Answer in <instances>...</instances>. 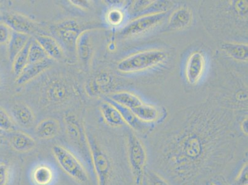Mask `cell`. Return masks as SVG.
I'll list each match as a JSON object with an SVG mask.
<instances>
[{"label":"cell","mask_w":248,"mask_h":185,"mask_svg":"<svg viewBox=\"0 0 248 185\" xmlns=\"http://www.w3.org/2000/svg\"><path fill=\"white\" fill-rule=\"evenodd\" d=\"M52 153L62 170L80 184H85L89 180V173L82 162L71 150L62 145H55Z\"/></svg>","instance_id":"2"},{"label":"cell","mask_w":248,"mask_h":185,"mask_svg":"<svg viewBox=\"0 0 248 185\" xmlns=\"http://www.w3.org/2000/svg\"><path fill=\"white\" fill-rule=\"evenodd\" d=\"M192 21V13L186 8H180L173 13L169 19V28L179 30L186 28Z\"/></svg>","instance_id":"22"},{"label":"cell","mask_w":248,"mask_h":185,"mask_svg":"<svg viewBox=\"0 0 248 185\" xmlns=\"http://www.w3.org/2000/svg\"><path fill=\"white\" fill-rule=\"evenodd\" d=\"M108 23L112 26H118L123 21V13L118 9H112L108 12L107 17Z\"/></svg>","instance_id":"29"},{"label":"cell","mask_w":248,"mask_h":185,"mask_svg":"<svg viewBox=\"0 0 248 185\" xmlns=\"http://www.w3.org/2000/svg\"><path fill=\"white\" fill-rule=\"evenodd\" d=\"M146 182L148 185H170L163 177L154 171H148Z\"/></svg>","instance_id":"31"},{"label":"cell","mask_w":248,"mask_h":185,"mask_svg":"<svg viewBox=\"0 0 248 185\" xmlns=\"http://www.w3.org/2000/svg\"><path fill=\"white\" fill-rule=\"evenodd\" d=\"M222 48L232 58L236 60H248V45L236 44V43H225Z\"/></svg>","instance_id":"25"},{"label":"cell","mask_w":248,"mask_h":185,"mask_svg":"<svg viewBox=\"0 0 248 185\" xmlns=\"http://www.w3.org/2000/svg\"><path fill=\"white\" fill-rule=\"evenodd\" d=\"M241 128L242 132L244 133L246 135H248V119L246 118L244 121L242 122L241 125Z\"/></svg>","instance_id":"36"},{"label":"cell","mask_w":248,"mask_h":185,"mask_svg":"<svg viewBox=\"0 0 248 185\" xmlns=\"http://www.w3.org/2000/svg\"><path fill=\"white\" fill-rule=\"evenodd\" d=\"M128 163L134 176L135 184L140 185L143 182L147 162V154L145 146L138 137L129 135L127 143Z\"/></svg>","instance_id":"4"},{"label":"cell","mask_w":248,"mask_h":185,"mask_svg":"<svg viewBox=\"0 0 248 185\" xmlns=\"http://www.w3.org/2000/svg\"><path fill=\"white\" fill-rule=\"evenodd\" d=\"M248 162L243 165L235 179L236 185H248Z\"/></svg>","instance_id":"33"},{"label":"cell","mask_w":248,"mask_h":185,"mask_svg":"<svg viewBox=\"0 0 248 185\" xmlns=\"http://www.w3.org/2000/svg\"><path fill=\"white\" fill-rule=\"evenodd\" d=\"M0 141H1V135H0Z\"/></svg>","instance_id":"39"},{"label":"cell","mask_w":248,"mask_h":185,"mask_svg":"<svg viewBox=\"0 0 248 185\" xmlns=\"http://www.w3.org/2000/svg\"><path fill=\"white\" fill-rule=\"evenodd\" d=\"M31 178L35 185H51L55 179V172L51 166L41 164L31 170Z\"/></svg>","instance_id":"15"},{"label":"cell","mask_w":248,"mask_h":185,"mask_svg":"<svg viewBox=\"0 0 248 185\" xmlns=\"http://www.w3.org/2000/svg\"><path fill=\"white\" fill-rule=\"evenodd\" d=\"M11 176L10 166L5 162H0V185H8Z\"/></svg>","instance_id":"30"},{"label":"cell","mask_w":248,"mask_h":185,"mask_svg":"<svg viewBox=\"0 0 248 185\" xmlns=\"http://www.w3.org/2000/svg\"><path fill=\"white\" fill-rule=\"evenodd\" d=\"M30 39L29 35L13 31L10 41L8 44L9 60L11 62H13L15 58L24 48Z\"/></svg>","instance_id":"19"},{"label":"cell","mask_w":248,"mask_h":185,"mask_svg":"<svg viewBox=\"0 0 248 185\" xmlns=\"http://www.w3.org/2000/svg\"><path fill=\"white\" fill-rule=\"evenodd\" d=\"M209 185H217V184H216V183H214V182H211L210 184H209Z\"/></svg>","instance_id":"37"},{"label":"cell","mask_w":248,"mask_h":185,"mask_svg":"<svg viewBox=\"0 0 248 185\" xmlns=\"http://www.w3.org/2000/svg\"><path fill=\"white\" fill-rule=\"evenodd\" d=\"M167 58L168 54L161 49L139 52L122 60L117 68L124 73L141 71L161 64Z\"/></svg>","instance_id":"1"},{"label":"cell","mask_w":248,"mask_h":185,"mask_svg":"<svg viewBox=\"0 0 248 185\" xmlns=\"http://www.w3.org/2000/svg\"><path fill=\"white\" fill-rule=\"evenodd\" d=\"M56 35L70 52L76 51V44L83 31L78 22L74 19H67L59 22L54 28Z\"/></svg>","instance_id":"6"},{"label":"cell","mask_w":248,"mask_h":185,"mask_svg":"<svg viewBox=\"0 0 248 185\" xmlns=\"http://www.w3.org/2000/svg\"><path fill=\"white\" fill-rule=\"evenodd\" d=\"M52 64L49 58L42 62L36 63H29L16 79V83L19 85L26 84L37 77L43 72L49 68Z\"/></svg>","instance_id":"10"},{"label":"cell","mask_w":248,"mask_h":185,"mask_svg":"<svg viewBox=\"0 0 248 185\" xmlns=\"http://www.w3.org/2000/svg\"><path fill=\"white\" fill-rule=\"evenodd\" d=\"M110 83V77L107 74H98L90 81L87 86V92L90 96H98L107 90Z\"/></svg>","instance_id":"23"},{"label":"cell","mask_w":248,"mask_h":185,"mask_svg":"<svg viewBox=\"0 0 248 185\" xmlns=\"http://www.w3.org/2000/svg\"><path fill=\"white\" fill-rule=\"evenodd\" d=\"M9 143L11 148L18 153H28L35 148L36 142L30 135L21 131L10 132Z\"/></svg>","instance_id":"12"},{"label":"cell","mask_w":248,"mask_h":185,"mask_svg":"<svg viewBox=\"0 0 248 185\" xmlns=\"http://www.w3.org/2000/svg\"><path fill=\"white\" fill-rule=\"evenodd\" d=\"M90 159L93 165L98 185H109L113 177V163L107 151L93 138L87 136Z\"/></svg>","instance_id":"3"},{"label":"cell","mask_w":248,"mask_h":185,"mask_svg":"<svg viewBox=\"0 0 248 185\" xmlns=\"http://www.w3.org/2000/svg\"><path fill=\"white\" fill-rule=\"evenodd\" d=\"M235 8L241 15H247L248 13V3L246 1L236 2Z\"/></svg>","instance_id":"34"},{"label":"cell","mask_w":248,"mask_h":185,"mask_svg":"<svg viewBox=\"0 0 248 185\" xmlns=\"http://www.w3.org/2000/svg\"><path fill=\"white\" fill-rule=\"evenodd\" d=\"M64 123L67 135L69 139L77 144L78 148L82 149L84 147L90 153L87 135L85 134L84 128L81 125L77 117L74 114H67L65 116Z\"/></svg>","instance_id":"8"},{"label":"cell","mask_w":248,"mask_h":185,"mask_svg":"<svg viewBox=\"0 0 248 185\" xmlns=\"http://www.w3.org/2000/svg\"><path fill=\"white\" fill-rule=\"evenodd\" d=\"M100 109L105 123L112 127H121L127 125L120 112L111 104L105 101L101 103Z\"/></svg>","instance_id":"17"},{"label":"cell","mask_w":248,"mask_h":185,"mask_svg":"<svg viewBox=\"0 0 248 185\" xmlns=\"http://www.w3.org/2000/svg\"><path fill=\"white\" fill-rule=\"evenodd\" d=\"M131 111L139 120L145 123L155 122L159 116V112L156 108L144 103L134 108Z\"/></svg>","instance_id":"24"},{"label":"cell","mask_w":248,"mask_h":185,"mask_svg":"<svg viewBox=\"0 0 248 185\" xmlns=\"http://www.w3.org/2000/svg\"><path fill=\"white\" fill-rule=\"evenodd\" d=\"M107 101L113 105L119 110L125 123L129 125L133 129L137 131V132H143L146 130V127H145V123L139 120L131 110L123 107V106L119 105L118 103L114 102L113 101L110 100L109 98H107Z\"/></svg>","instance_id":"20"},{"label":"cell","mask_w":248,"mask_h":185,"mask_svg":"<svg viewBox=\"0 0 248 185\" xmlns=\"http://www.w3.org/2000/svg\"><path fill=\"white\" fill-rule=\"evenodd\" d=\"M15 129L14 121L5 110L0 108V130L4 132H12Z\"/></svg>","instance_id":"28"},{"label":"cell","mask_w":248,"mask_h":185,"mask_svg":"<svg viewBox=\"0 0 248 185\" xmlns=\"http://www.w3.org/2000/svg\"><path fill=\"white\" fill-rule=\"evenodd\" d=\"M35 40L41 45L49 58L60 61L64 57L62 49L55 38L49 36L38 35Z\"/></svg>","instance_id":"16"},{"label":"cell","mask_w":248,"mask_h":185,"mask_svg":"<svg viewBox=\"0 0 248 185\" xmlns=\"http://www.w3.org/2000/svg\"><path fill=\"white\" fill-rule=\"evenodd\" d=\"M41 45L36 40H31L29 48V63H36L48 59Z\"/></svg>","instance_id":"27"},{"label":"cell","mask_w":248,"mask_h":185,"mask_svg":"<svg viewBox=\"0 0 248 185\" xmlns=\"http://www.w3.org/2000/svg\"><path fill=\"white\" fill-rule=\"evenodd\" d=\"M205 61L200 52L196 51L190 56L186 67V77L190 84H195L203 73Z\"/></svg>","instance_id":"11"},{"label":"cell","mask_w":248,"mask_h":185,"mask_svg":"<svg viewBox=\"0 0 248 185\" xmlns=\"http://www.w3.org/2000/svg\"><path fill=\"white\" fill-rule=\"evenodd\" d=\"M11 113L14 121L21 127L29 128L34 123L35 115L26 104H16L11 109Z\"/></svg>","instance_id":"13"},{"label":"cell","mask_w":248,"mask_h":185,"mask_svg":"<svg viewBox=\"0 0 248 185\" xmlns=\"http://www.w3.org/2000/svg\"><path fill=\"white\" fill-rule=\"evenodd\" d=\"M60 130V123L53 118L44 119L35 128V134L38 139H48L57 136Z\"/></svg>","instance_id":"18"},{"label":"cell","mask_w":248,"mask_h":185,"mask_svg":"<svg viewBox=\"0 0 248 185\" xmlns=\"http://www.w3.org/2000/svg\"><path fill=\"white\" fill-rule=\"evenodd\" d=\"M45 96L52 103L64 102L69 98L71 90L64 79L55 77L50 79L45 87Z\"/></svg>","instance_id":"7"},{"label":"cell","mask_w":248,"mask_h":185,"mask_svg":"<svg viewBox=\"0 0 248 185\" xmlns=\"http://www.w3.org/2000/svg\"><path fill=\"white\" fill-rule=\"evenodd\" d=\"M71 4H73V6H76L80 9H83V10H86L89 7V1H78V0H71L69 1Z\"/></svg>","instance_id":"35"},{"label":"cell","mask_w":248,"mask_h":185,"mask_svg":"<svg viewBox=\"0 0 248 185\" xmlns=\"http://www.w3.org/2000/svg\"><path fill=\"white\" fill-rule=\"evenodd\" d=\"M31 40V38L28 44L22 49V51L18 54L12 62L13 71L16 77L21 73V72L23 71L26 65L29 64V46H30Z\"/></svg>","instance_id":"26"},{"label":"cell","mask_w":248,"mask_h":185,"mask_svg":"<svg viewBox=\"0 0 248 185\" xmlns=\"http://www.w3.org/2000/svg\"><path fill=\"white\" fill-rule=\"evenodd\" d=\"M3 19L11 30L16 32L30 35L36 29L34 22L24 15L16 13H5L3 15Z\"/></svg>","instance_id":"9"},{"label":"cell","mask_w":248,"mask_h":185,"mask_svg":"<svg viewBox=\"0 0 248 185\" xmlns=\"http://www.w3.org/2000/svg\"><path fill=\"white\" fill-rule=\"evenodd\" d=\"M217 184V185H224V184Z\"/></svg>","instance_id":"38"},{"label":"cell","mask_w":248,"mask_h":185,"mask_svg":"<svg viewBox=\"0 0 248 185\" xmlns=\"http://www.w3.org/2000/svg\"><path fill=\"white\" fill-rule=\"evenodd\" d=\"M13 31L4 22H0V45L8 44Z\"/></svg>","instance_id":"32"},{"label":"cell","mask_w":248,"mask_h":185,"mask_svg":"<svg viewBox=\"0 0 248 185\" xmlns=\"http://www.w3.org/2000/svg\"><path fill=\"white\" fill-rule=\"evenodd\" d=\"M166 15V12L152 13L137 18L122 29L120 35L123 37H128L145 33L158 25Z\"/></svg>","instance_id":"5"},{"label":"cell","mask_w":248,"mask_h":185,"mask_svg":"<svg viewBox=\"0 0 248 185\" xmlns=\"http://www.w3.org/2000/svg\"><path fill=\"white\" fill-rule=\"evenodd\" d=\"M76 51L80 62L85 65L89 64L93 53V44L90 31H84L80 33L77 41Z\"/></svg>","instance_id":"14"},{"label":"cell","mask_w":248,"mask_h":185,"mask_svg":"<svg viewBox=\"0 0 248 185\" xmlns=\"http://www.w3.org/2000/svg\"><path fill=\"white\" fill-rule=\"evenodd\" d=\"M107 98L130 110L143 104L138 96L127 92H114L109 94Z\"/></svg>","instance_id":"21"}]
</instances>
